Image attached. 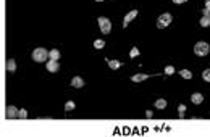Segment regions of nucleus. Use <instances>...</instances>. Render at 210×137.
<instances>
[{
  "mask_svg": "<svg viewBox=\"0 0 210 137\" xmlns=\"http://www.w3.org/2000/svg\"><path fill=\"white\" fill-rule=\"evenodd\" d=\"M7 118L13 119V118H20V110L13 105H8L7 106Z\"/></svg>",
  "mask_w": 210,
  "mask_h": 137,
  "instance_id": "39448f33",
  "label": "nucleus"
},
{
  "mask_svg": "<svg viewBox=\"0 0 210 137\" xmlns=\"http://www.w3.org/2000/svg\"><path fill=\"white\" fill-rule=\"evenodd\" d=\"M20 118H28V111L24 110V108H21L20 110Z\"/></svg>",
  "mask_w": 210,
  "mask_h": 137,
  "instance_id": "b1692460",
  "label": "nucleus"
},
{
  "mask_svg": "<svg viewBox=\"0 0 210 137\" xmlns=\"http://www.w3.org/2000/svg\"><path fill=\"white\" fill-rule=\"evenodd\" d=\"M75 102H73V100H70V102H66V103H65V110L66 111H73V110H75Z\"/></svg>",
  "mask_w": 210,
  "mask_h": 137,
  "instance_id": "f3484780",
  "label": "nucleus"
},
{
  "mask_svg": "<svg viewBox=\"0 0 210 137\" xmlns=\"http://www.w3.org/2000/svg\"><path fill=\"white\" fill-rule=\"evenodd\" d=\"M155 106L158 108V110H163V108L167 106V100H165V99H158V100L155 102Z\"/></svg>",
  "mask_w": 210,
  "mask_h": 137,
  "instance_id": "ddd939ff",
  "label": "nucleus"
},
{
  "mask_svg": "<svg viewBox=\"0 0 210 137\" xmlns=\"http://www.w3.org/2000/svg\"><path fill=\"white\" fill-rule=\"evenodd\" d=\"M50 60H60V52L57 49L50 50Z\"/></svg>",
  "mask_w": 210,
  "mask_h": 137,
  "instance_id": "2eb2a0df",
  "label": "nucleus"
},
{
  "mask_svg": "<svg viewBox=\"0 0 210 137\" xmlns=\"http://www.w3.org/2000/svg\"><path fill=\"white\" fill-rule=\"evenodd\" d=\"M99 26H100L102 34H110V31H112V23H110L109 18L100 16V18H99Z\"/></svg>",
  "mask_w": 210,
  "mask_h": 137,
  "instance_id": "20e7f679",
  "label": "nucleus"
},
{
  "mask_svg": "<svg viewBox=\"0 0 210 137\" xmlns=\"http://www.w3.org/2000/svg\"><path fill=\"white\" fill-rule=\"evenodd\" d=\"M201 26L202 27H208L210 26V16H202L201 18Z\"/></svg>",
  "mask_w": 210,
  "mask_h": 137,
  "instance_id": "4468645a",
  "label": "nucleus"
},
{
  "mask_svg": "<svg viewBox=\"0 0 210 137\" xmlns=\"http://www.w3.org/2000/svg\"><path fill=\"white\" fill-rule=\"evenodd\" d=\"M179 74H181V76H183L184 79H191V78H192V73H191L189 70H181Z\"/></svg>",
  "mask_w": 210,
  "mask_h": 137,
  "instance_id": "a211bd4d",
  "label": "nucleus"
},
{
  "mask_svg": "<svg viewBox=\"0 0 210 137\" xmlns=\"http://www.w3.org/2000/svg\"><path fill=\"white\" fill-rule=\"evenodd\" d=\"M95 2H104V0H95Z\"/></svg>",
  "mask_w": 210,
  "mask_h": 137,
  "instance_id": "bb28decb",
  "label": "nucleus"
},
{
  "mask_svg": "<svg viewBox=\"0 0 210 137\" xmlns=\"http://www.w3.org/2000/svg\"><path fill=\"white\" fill-rule=\"evenodd\" d=\"M208 52H210V45H208L207 42H197V44L194 45V53H196V55L205 56V55H208Z\"/></svg>",
  "mask_w": 210,
  "mask_h": 137,
  "instance_id": "7ed1b4c3",
  "label": "nucleus"
},
{
  "mask_svg": "<svg viewBox=\"0 0 210 137\" xmlns=\"http://www.w3.org/2000/svg\"><path fill=\"white\" fill-rule=\"evenodd\" d=\"M7 70H8L10 73H13V71L16 70V61H15L13 58H10V60L7 61Z\"/></svg>",
  "mask_w": 210,
  "mask_h": 137,
  "instance_id": "f8f14e48",
  "label": "nucleus"
},
{
  "mask_svg": "<svg viewBox=\"0 0 210 137\" xmlns=\"http://www.w3.org/2000/svg\"><path fill=\"white\" fill-rule=\"evenodd\" d=\"M146 116H147V118H150V116H152V111L147 110V111H146Z\"/></svg>",
  "mask_w": 210,
  "mask_h": 137,
  "instance_id": "393cba45",
  "label": "nucleus"
},
{
  "mask_svg": "<svg viewBox=\"0 0 210 137\" xmlns=\"http://www.w3.org/2000/svg\"><path fill=\"white\" fill-rule=\"evenodd\" d=\"M147 78H149V74L139 73V74H134V76L131 78V81H133V82H142V81H146Z\"/></svg>",
  "mask_w": 210,
  "mask_h": 137,
  "instance_id": "9d476101",
  "label": "nucleus"
},
{
  "mask_svg": "<svg viewBox=\"0 0 210 137\" xmlns=\"http://www.w3.org/2000/svg\"><path fill=\"white\" fill-rule=\"evenodd\" d=\"M183 2H186V0H173V3H183Z\"/></svg>",
  "mask_w": 210,
  "mask_h": 137,
  "instance_id": "a878e982",
  "label": "nucleus"
},
{
  "mask_svg": "<svg viewBox=\"0 0 210 137\" xmlns=\"http://www.w3.org/2000/svg\"><path fill=\"white\" fill-rule=\"evenodd\" d=\"M71 87H75V89H81L84 87V79L83 78H79V76H75L71 79Z\"/></svg>",
  "mask_w": 210,
  "mask_h": 137,
  "instance_id": "6e6552de",
  "label": "nucleus"
},
{
  "mask_svg": "<svg viewBox=\"0 0 210 137\" xmlns=\"http://www.w3.org/2000/svg\"><path fill=\"white\" fill-rule=\"evenodd\" d=\"M191 102H192V103H196V105H201L202 102H204V95L201 92H194V94L191 95Z\"/></svg>",
  "mask_w": 210,
  "mask_h": 137,
  "instance_id": "1a4fd4ad",
  "label": "nucleus"
},
{
  "mask_svg": "<svg viewBox=\"0 0 210 137\" xmlns=\"http://www.w3.org/2000/svg\"><path fill=\"white\" fill-rule=\"evenodd\" d=\"M173 73H175V66L168 65V66L165 68V74H168V76H170V74H173Z\"/></svg>",
  "mask_w": 210,
  "mask_h": 137,
  "instance_id": "5701e85b",
  "label": "nucleus"
},
{
  "mask_svg": "<svg viewBox=\"0 0 210 137\" xmlns=\"http://www.w3.org/2000/svg\"><path fill=\"white\" fill-rule=\"evenodd\" d=\"M136 16H138V10H131L129 13H126V16H124V20H123V27H126Z\"/></svg>",
  "mask_w": 210,
  "mask_h": 137,
  "instance_id": "423d86ee",
  "label": "nucleus"
},
{
  "mask_svg": "<svg viewBox=\"0 0 210 137\" xmlns=\"http://www.w3.org/2000/svg\"><path fill=\"white\" fill-rule=\"evenodd\" d=\"M45 68L50 71V73H55V71H58V68H60V65H58V60H49L47 63H45Z\"/></svg>",
  "mask_w": 210,
  "mask_h": 137,
  "instance_id": "0eeeda50",
  "label": "nucleus"
},
{
  "mask_svg": "<svg viewBox=\"0 0 210 137\" xmlns=\"http://www.w3.org/2000/svg\"><path fill=\"white\" fill-rule=\"evenodd\" d=\"M107 63H109L110 70H118V68L121 66V63H120L118 60H107Z\"/></svg>",
  "mask_w": 210,
  "mask_h": 137,
  "instance_id": "9b49d317",
  "label": "nucleus"
},
{
  "mask_svg": "<svg viewBox=\"0 0 210 137\" xmlns=\"http://www.w3.org/2000/svg\"><path fill=\"white\" fill-rule=\"evenodd\" d=\"M171 20H173L171 13H162L160 16H158V20H157V27H158V29H163V27L170 26Z\"/></svg>",
  "mask_w": 210,
  "mask_h": 137,
  "instance_id": "f03ea898",
  "label": "nucleus"
},
{
  "mask_svg": "<svg viewBox=\"0 0 210 137\" xmlns=\"http://www.w3.org/2000/svg\"><path fill=\"white\" fill-rule=\"evenodd\" d=\"M202 78H204V81L210 82V68H208V70H205V71L202 73Z\"/></svg>",
  "mask_w": 210,
  "mask_h": 137,
  "instance_id": "aec40b11",
  "label": "nucleus"
},
{
  "mask_svg": "<svg viewBox=\"0 0 210 137\" xmlns=\"http://www.w3.org/2000/svg\"><path fill=\"white\" fill-rule=\"evenodd\" d=\"M32 60L37 63H47L50 60V50H45L44 47H37L36 50H32Z\"/></svg>",
  "mask_w": 210,
  "mask_h": 137,
  "instance_id": "f257e3e1",
  "label": "nucleus"
},
{
  "mask_svg": "<svg viewBox=\"0 0 210 137\" xmlns=\"http://www.w3.org/2000/svg\"><path fill=\"white\" fill-rule=\"evenodd\" d=\"M178 111H179V118H184V111H186V105H179V106H178Z\"/></svg>",
  "mask_w": 210,
  "mask_h": 137,
  "instance_id": "4be33fe9",
  "label": "nucleus"
},
{
  "mask_svg": "<svg viewBox=\"0 0 210 137\" xmlns=\"http://www.w3.org/2000/svg\"><path fill=\"white\" fill-rule=\"evenodd\" d=\"M204 16H210V0H205V8L202 10Z\"/></svg>",
  "mask_w": 210,
  "mask_h": 137,
  "instance_id": "6ab92c4d",
  "label": "nucleus"
},
{
  "mask_svg": "<svg viewBox=\"0 0 210 137\" xmlns=\"http://www.w3.org/2000/svg\"><path fill=\"white\" fill-rule=\"evenodd\" d=\"M138 55H139V50H138V47H133V49H131V52H129V56H131V58H136Z\"/></svg>",
  "mask_w": 210,
  "mask_h": 137,
  "instance_id": "412c9836",
  "label": "nucleus"
},
{
  "mask_svg": "<svg viewBox=\"0 0 210 137\" xmlns=\"http://www.w3.org/2000/svg\"><path fill=\"white\" fill-rule=\"evenodd\" d=\"M94 47L95 49H104L105 47V41L104 39H97V41H94Z\"/></svg>",
  "mask_w": 210,
  "mask_h": 137,
  "instance_id": "dca6fc26",
  "label": "nucleus"
}]
</instances>
